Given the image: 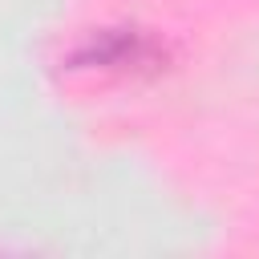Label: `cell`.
<instances>
[{"label":"cell","instance_id":"1","mask_svg":"<svg viewBox=\"0 0 259 259\" xmlns=\"http://www.w3.org/2000/svg\"><path fill=\"white\" fill-rule=\"evenodd\" d=\"M162 61L166 49L138 28H101L69 53L73 69H101V73H154L162 69Z\"/></svg>","mask_w":259,"mask_h":259}]
</instances>
